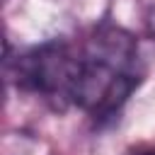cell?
<instances>
[{
	"instance_id": "cell-1",
	"label": "cell",
	"mask_w": 155,
	"mask_h": 155,
	"mask_svg": "<svg viewBox=\"0 0 155 155\" xmlns=\"http://www.w3.org/2000/svg\"><path fill=\"white\" fill-rule=\"evenodd\" d=\"M140 82L138 41L116 24H99L80 48V75L73 107L107 119L114 116Z\"/></svg>"
},
{
	"instance_id": "cell-2",
	"label": "cell",
	"mask_w": 155,
	"mask_h": 155,
	"mask_svg": "<svg viewBox=\"0 0 155 155\" xmlns=\"http://www.w3.org/2000/svg\"><path fill=\"white\" fill-rule=\"evenodd\" d=\"M7 80L19 90L41 97L53 109H65L73 104L75 85L80 75V51L70 44L53 39L31 46L17 58H5Z\"/></svg>"
},
{
	"instance_id": "cell-3",
	"label": "cell",
	"mask_w": 155,
	"mask_h": 155,
	"mask_svg": "<svg viewBox=\"0 0 155 155\" xmlns=\"http://www.w3.org/2000/svg\"><path fill=\"white\" fill-rule=\"evenodd\" d=\"M124 155H155V145H150V143H140V145L128 148Z\"/></svg>"
},
{
	"instance_id": "cell-4",
	"label": "cell",
	"mask_w": 155,
	"mask_h": 155,
	"mask_svg": "<svg viewBox=\"0 0 155 155\" xmlns=\"http://www.w3.org/2000/svg\"><path fill=\"white\" fill-rule=\"evenodd\" d=\"M148 31L155 36V7H153V12L148 15Z\"/></svg>"
}]
</instances>
